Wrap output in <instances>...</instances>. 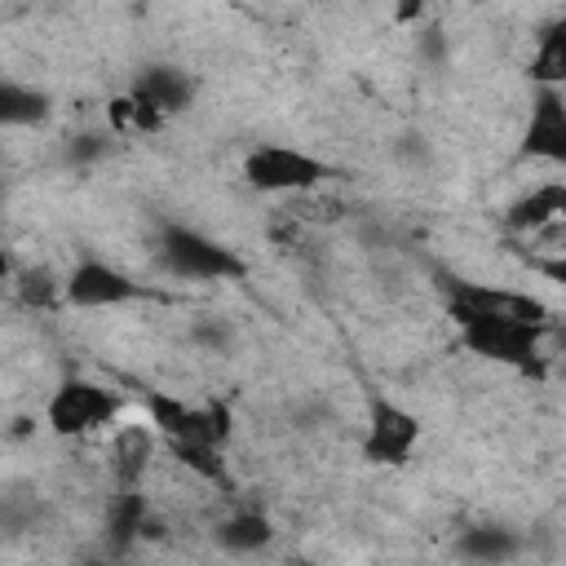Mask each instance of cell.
I'll return each mask as SVG.
<instances>
[{
	"instance_id": "cell-18",
	"label": "cell",
	"mask_w": 566,
	"mask_h": 566,
	"mask_svg": "<svg viewBox=\"0 0 566 566\" xmlns=\"http://www.w3.org/2000/svg\"><path fill=\"white\" fill-rule=\"evenodd\" d=\"M18 296H22V305H31V310H49V305L62 296V283H57L44 265H27V270L18 274Z\"/></svg>"
},
{
	"instance_id": "cell-5",
	"label": "cell",
	"mask_w": 566,
	"mask_h": 566,
	"mask_svg": "<svg viewBox=\"0 0 566 566\" xmlns=\"http://www.w3.org/2000/svg\"><path fill=\"white\" fill-rule=\"evenodd\" d=\"M115 416H119L115 389H106L102 380H88V376H66V380L49 394V402H44V424H49L57 438L97 433V429H106Z\"/></svg>"
},
{
	"instance_id": "cell-6",
	"label": "cell",
	"mask_w": 566,
	"mask_h": 566,
	"mask_svg": "<svg viewBox=\"0 0 566 566\" xmlns=\"http://www.w3.org/2000/svg\"><path fill=\"white\" fill-rule=\"evenodd\" d=\"M424 424L416 411H407L402 402H394L389 394H371L367 402V429H363V460L367 464H380V469H398L411 460L416 442H420Z\"/></svg>"
},
{
	"instance_id": "cell-14",
	"label": "cell",
	"mask_w": 566,
	"mask_h": 566,
	"mask_svg": "<svg viewBox=\"0 0 566 566\" xmlns=\"http://www.w3.org/2000/svg\"><path fill=\"white\" fill-rule=\"evenodd\" d=\"M212 539H217V548H226L234 557H248V553H261V548L274 544V522L261 509H239L226 522H217Z\"/></svg>"
},
{
	"instance_id": "cell-17",
	"label": "cell",
	"mask_w": 566,
	"mask_h": 566,
	"mask_svg": "<svg viewBox=\"0 0 566 566\" xmlns=\"http://www.w3.org/2000/svg\"><path fill=\"white\" fill-rule=\"evenodd\" d=\"M172 460L190 473H199L203 482H217V486H230L226 478V460H221V447H203V442H168Z\"/></svg>"
},
{
	"instance_id": "cell-10",
	"label": "cell",
	"mask_w": 566,
	"mask_h": 566,
	"mask_svg": "<svg viewBox=\"0 0 566 566\" xmlns=\"http://www.w3.org/2000/svg\"><path fill=\"white\" fill-rule=\"evenodd\" d=\"M128 93L142 97L146 106H155V111L168 119V115H186V111L195 106L199 80H195L186 66H177V62H146V66L133 75Z\"/></svg>"
},
{
	"instance_id": "cell-24",
	"label": "cell",
	"mask_w": 566,
	"mask_h": 566,
	"mask_svg": "<svg viewBox=\"0 0 566 566\" xmlns=\"http://www.w3.org/2000/svg\"><path fill=\"white\" fill-rule=\"evenodd\" d=\"M429 9V0H394V18L398 22H420Z\"/></svg>"
},
{
	"instance_id": "cell-3",
	"label": "cell",
	"mask_w": 566,
	"mask_h": 566,
	"mask_svg": "<svg viewBox=\"0 0 566 566\" xmlns=\"http://www.w3.org/2000/svg\"><path fill=\"white\" fill-rule=\"evenodd\" d=\"M146 420L155 424V433L164 442H203V447H221L234 438V411L221 398L208 402H186L168 389H146Z\"/></svg>"
},
{
	"instance_id": "cell-8",
	"label": "cell",
	"mask_w": 566,
	"mask_h": 566,
	"mask_svg": "<svg viewBox=\"0 0 566 566\" xmlns=\"http://www.w3.org/2000/svg\"><path fill=\"white\" fill-rule=\"evenodd\" d=\"M137 296H142V283L133 274H124L119 265L97 261V256H80L62 279V301L71 310H115V305H128Z\"/></svg>"
},
{
	"instance_id": "cell-12",
	"label": "cell",
	"mask_w": 566,
	"mask_h": 566,
	"mask_svg": "<svg viewBox=\"0 0 566 566\" xmlns=\"http://www.w3.org/2000/svg\"><path fill=\"white\" fill-rule=\"evenodd\" d=\"M526 80L535 88H566V9L539 27L526 62Z\"/></svg>"
},
{
	"instance_id": "cell-2",
	"label": "cell",
	"mask_w": 566,
	"mask_h": 566,
	"mask_svg": "<svg viewBox=\"0 0 566 566\" xmlns=\"http://www.w3.org/2000/svg\"><path fill=\"white\" fill-rule=\"evenodd\" d=\"M155 261L164 274L190 279V283H221V279L248 274V261L234 248H226L221 239H212L195 226H164V234L155 243Z\"/></svg>"
},
{
	"instance_id": "cell-22",
	"label": "cell",
	"mask_w": 566,
	"mask_h": 566,
	"mask_svg": "<svg viewBox=\"0 0 566 566\" xmlns=\"http://www.w3.org/2000/svg\"><path fill=\"white\" fill-rule=\"evenodd\" d=\"M531 252H566V217H553L531 234Z\"/></svg>"
},
{
	"instance_id": "cell-1",
	"label": "cell",
	"mask_w": 566,
	"mask_h": 566,
	"mask_svg": "<svg viewBox=\"0 0 566 566\" xmlns=\"http://www.w3.org/2000/svg\"><path fill=\"white\" fill-rule=\"evenodd\" d=\"M548 327L553 323H526V318H504V314H469V318L455 323V340L469 354H478L495 367L544 380V371H548V354H544Z\"/></svg>"
},
{
	"instance_id": "cell-20",
	"label": "cell",
	"mask_w": 566,
	"mask_h": 566,
	"mask_svg": "<svg viewBox=\"0 0 566 566\" xmlns=\"http://www.w3.org/2000/svg\"><path fill=\"white\" fill-rule=\"evenodd\" d=\"M190 340H195L199 349L230 354V349H234V327H230L226 318H199V323L190 327Z\"/></svg>"
},
{
	"instance_id": "cell-9",
	"label": "cell",
	"mask_w": 566,
	"mask_h": 566,
	"mask_svg": "<svg viewBox=\"0 0 566 566\" xmlns=\"http://www.w3.org/2000/svg\"><path fill=\"white\" fill-rule=\"evenodd\" d=\"M517 150L526 159L566 168V88H535Z\"/></svg>"
},
{
	"instance_id": "cell-7",
	"label": "cell",
	"mask_w": 566,
	"mask_h": 566,
	"mask_svg": "<svg viewBox=\"0 0 566 566\" xmlns=\"http://www.w3.org/2000/svg\"><path fill=\"white\" fill-rule=\"evenodd\" d=\"M442 301L451 323L469 318V314H504V318H526V323H553L548 305L531 292H509V287H491V283H473V279H455L442 274Z\"/></svg>"
},
{
	"instance_id": "cell-16",
	"label": "cell",
	"mask_w": 566,
	"mask_h": 566,
	"mask_svg": "<svg viewBox=\"0 0 566 566\" xmlns=\"http://www.w3.org/2000/svg\"><path fill=\"white\" fill-rule=\"evenodd\" d=\"M49 115H53V97L44 88L4 80V88H0V124H9V128H35Z\"/></svg>"
},
{
	"instance_id": "cell-4",
	"label": "cell",
	"mask_w": 566,
	"mask_h": 566,
	"mask_svg": "<svg viewBox=\"0 0 566 566\" xmlns=\"http://www.w3.org/2000/svg\"><path fill=\"white\" fill-rule=\"evenodd\" d=\"M332 177L318 155H305L283 142H261L243 155V181L261 195H310Z\"/></svg>"
},
{
	"instance_id": "cell-21",
	"label": "cell",
	"mask_w": 566,
	"mask_h": 566,
	"mask_svg": "<svg viewBox=\"0 0 566 566\" xmlns=\"http://www.w3.org/2000/svg\"><path fill=\"white\" fill-rule=\"evenodd\" d=\"M526 265H531L539 279H548V283L566 287V252H531V256H526Z\"/></svg>"
},
{
	"instance_id": "cell-19",
	"label": "cell",
	"mask_w": 566,
	"mask_h": 566,
	"mask_svg": "<svg viewBox=\"0 0 566 566\" xmlns=\"http://www.w3.org/2000/svg\"><path fill=\"white\" fill-rule=\"evenodd\" d=\"M106 150H111V137H106V133H75V137H66L62 159H66V164H75V168H84V164L102 159Z\"/></svg>"
},
{
	"instance_id": "cell-11",
	"label": "cell",
	"mask_w": 566,
	"mask_h": 566,
	"mask_svg": "<svg viewBox=\"0 0 566 566\" xmlns=\"http://www.w3.org/2000/svg\"><path fill=\"white\" fill-rule=\"evenodd\" d=\"M553 217H566V181H544L526 195H517L504 208V230L517 239H531L539 226H548Z\"/></svg>"
},
{
	"instance_id": "cell-23",
	"label": "cell",
	"mask_w": 566,
	"mask_h": 566,
	"mask_svg": "<svg viewBox=\"0 0 566 566\" xmlns=\"http://www.w3.org/2000/svg\"><path fill=\"white\" fill-rule=\"evenodd\" d=\"M416 53H420V57H429V62H438V57H442V31H438V27L420 31V40H416Z\"/></svg>"
},
{
	"instance_id": "cell-13",
	"label": "cell",
	"mask_w": 566,
	"mask_h": 566,
	"mask_svg": "<svg viewBox=\"0 0 566 566\" xmlns=\"http://www.w3.org/2000/svg\"><path fill=\"white\" fill-rule=\"evenodd\" d=\"M522 548H526L522 531L500 526V522L469 526V531H460V539H455V553H460L464 562H513V557H522Z\"/></svg>"
},
{
	"instance_id": "cell-15",
	"label": "cell",
	"mask_w": 566,
	"mask_h": 566,
	"mask_svg": "<svg viewBox=\"0 0 566 566\" xmlns=\"http://www.w3.org/2000/svg\"><path fill=\"white\" fill-rule=\"evenodd\" d=\"M155 438H159L155 424H128V429L115 433V442H111V469H115L119 486H137L142 482V473H146V464L155 455Z\"/></svg>"
}]
</instances>
